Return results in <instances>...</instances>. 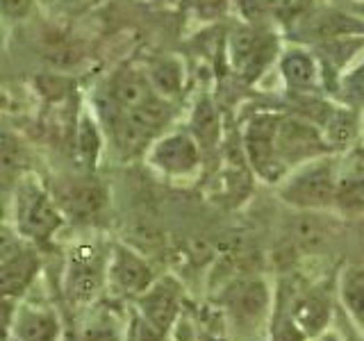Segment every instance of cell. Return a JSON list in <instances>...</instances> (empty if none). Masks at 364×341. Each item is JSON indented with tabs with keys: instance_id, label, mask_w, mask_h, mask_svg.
I'll list each match as a JSON object with an SVG mask.
<instances>
[{
	"instance_id": "cell-33",
	"label": "cell",
	"mask_w": 364,
	"mask_h": 341,
	"mask_svg": "<svg viewBox=\"0 0 364 341\" xmlns=\"http://www.w3.org/2000/svg\"><path fill=\"white\" fill-rule=\"evenodd\" d=\"M346 87H348V94L350 96H355L358 100L364 102V64L360 68H355L353 73H348Z\"/></svg>"
},
{
	"instance_id": "cell-19",
	"label": "cell",
	"mask_w": 364,
	"mask_h": 341,
	"mask_svg": "<svg viewBox=\"0 0 364 341\" xmlns=\"http://www.w3.org/2000/svg\"><path fill=\"white\" fill-rule=\"evenodd\" d=\"M362 23L353 21L337 11H321L314 18H307L303 26V34H307L314 41H333L339 37H355L362 32Z\"/></svg>"
},
{
	"instance_id": "cell-17",
	"label": "cell",
	"mask_w": 364,
	"mask_h": 341,
	"mask_svg": "<svg viewBox=\"0 0 364 341\" xmlns=\"http://www.w3.org/2000/svg\"><path fill=\"white\" fill-rule=\"evenodd\" d=\"M333 210L346 216V219H360V216H364V170L360 166L339 170Z\"/></svg>"
},
{
	"instance_id": "cell-6",
	"label": "cell",
	"mask_w": 364,
	"mask_h": 341,
	"mask_svg": "<svg viewBox=\"0 0 364 341\" xmlns=\"http://www.w3.org/2000/svg\"><path fill=\"white\" fill-rule=\"evenodd\" d=\"M200 144L191 132L159 134L146 151V162L166 178H189L200 168Z\"/></svg>"
},
{
	"instance_id": "cell-32",
	"label": "cell",
	"mask_w": 364,
	"mask_h": 341,
	"mask_svg": "<svg viewBox=\"0 0 364 341\" xmlns=\"http://www.w3.org/2000/svg\"><path fill=\"white\" fill-rule=\"evenodd\" d=\"M80 341H121V335L109 323H94L82 330Z\"/></svg>"
},
{
	"instance_id": "cell-11",
	"label": "cell",
	"mask_w": 364,
	"mask_h": 341,
	"mask_svg": "<svg viewBox=\"0 0 364 341\" xmlns=\"http://www.w3.org/2000/svg\"><path fill=\"white\" fill-rule=\"evenodd\" d=\"M159 94L153 89L151 77L144 68L136 66H121L114 71L107 82V96L100 109H114V112H130L136 107H144Z\"/></svg>"
},
{
	"instance_id": "cell-4",
	"label": "cell",
	"mask_w": 364,
	"mask_h": 341,
	"mask_svg": "<svg viewBox=\"0 0 364 341\" xmlns=\"http://www.w3.org/2000/svg\"><path fill=\"white\" fill-rule=\"evenodd\" d=\"M276 151L284 175L294 168L312 162V159L335 155L333 148L328 146L321 128L310 119L301 117V114H280Z\"/></svg>"
},
{
	"instance_id": "cell-22",
	"label": "cell",
	"mask_w": 364,
	"mask_h": 341,
	"mask_svg": "<svg viewBox=\"0 0 364 341\" xmlns=\"http://www.w3.org/2000/svg\"><path fill=\"white\" fill-rule=\"evenodd\" d=\"M146 73L151 77L153 89L166 100L176 98L182 91V85H185V68H182V64L176 57H159V60H153L148 64Z\"/></svg>"
},
{
	"instance_id": "cell-20",
	"label": "cell",
	"mask_w": 364,
	"mask_h": 341,
	"mask_svg": "<svg viewBox=\"0 0 364 341\" xmlns=\"http://www.w3.org/2000/svg\"><path fill=\"white\" fill-rule=\"evenodd\" d=\"M339 301L344 307L346 316L364 330V269L362 266H348L339 276Z\"/></svg>"
},
{
	"instance_id": "cell-5",
	"label": "cell",
	"mask_w": 364,
	"mask_h": 341,
	"mask_svg": "<svg viewBox=\"0 0 364 341\" xmlns=\"http://www.w3.org/2000/svg\"><path fill=\"white\" fill-rule=\"evenodd\" d=\"M278 123H280L278 112H257L255 117L248 119L242 136L246 162L262 180L271 182V185L284 178V170L278 162V151H276Z\"/></svg>"
},
{
	"instance_id": "cell-15",
	"label": "cell",
	"mask_w": 364,
	"mask_h": 341,
	"mask_svg": "<svg viewBox=\"0 0 364 341\" xmlns=\"http://www.w3.org/2000/svg\"><path fill=\"white\" fill-rule=\"evenodd\" d=\"M62 323L48 307L18 305L11 341H60Z\"/></svg>"
},
{
	"instance_id": "cell-1",
	"label": "cell",
	"mask_w": 364,
	"mask_h": 341,
	"mask_svg": "<svg viewBox=\"0 0 364 341\" xmlns=\"http://www.w3.org/2000/svg\"><path fill=\"white\" fill-rule=\"evenodd\" d=\"M11 216L16 232L30 244L50 242L66 221L53 191L46 189L43 182L34 175H21L14 185Z\"/></svg>"
},
{
	"instance_id": "cell-2",
	"label": "cell",
	"mask_w": 364,
	"mask_h": 341,
	"mask_svg": "<svg viewBox=\"0 0 364 341\" xmlns=\"http://www.w3.org/2000/svg\"><path fill=\"white\" fill-rule=\"evenodd\" d=\"M337 175L339 166L333 155L312 159L280 180L278 196L299 212H330L335 207Z\"/></svg>"
},
{
	"instance_id": "cell-25",
	"label": "cell",
	"mask_w": 364,
	"mask_h": 341,
	"mask_svg": "<svg viewBox=\"0 0 364 341\" xmlns=\"http://www.w3.org/2000/svg\"><path fill=\"white\" fill-rule=\"evenodd\" d=\"M269 341H307L305 332L294 323V318L289 316L287 307H278V312L271 318V332Z\"/></svg>"
},
{
	"instance_id": "cell-18",
	"label": "cell",
	"mask_w": 364,
	"mask_h": 341,
	"mask_svg": "<svg viewBox=\"0 0 364 341\" xmlns=\"http://www.w3.org/2000/svg\"><path fill=\"white\" fill-rule=\"evenodd\" d=\"M318 128H321L328 146L337 153V151H344V148H348L353 141H355L358 132L362 130V123L358 121V114L353 109L330 105L326 119L321 121Z\"/></svg>"
},
{
	"instance_id": "cell-30",
	"label": "cell",
	"mask_w": 364,
	"mask_h": 341,
	"mask_svg": "<svg viewBox=\"0 0 364 341\" xmlns=\"http://www.w3.org/2000/svg\"><path fill=\"white\" fill-rule=\"evenodd\" d=\"M34 0H0V16L7 21H23L32 14Z\"/></svg>"
},
{
	"instance_id": "cell-9",
	"label": "cell",
	"mask_w": 364,
	"mask_h": 341,
	"mask_svg": "<svg viewBox=\"0 0 364 341\" xmlns=\"http://www.w3.org/2000/svg\"><path fill=\"white\" fill-rule=\"evenodd\" d=\"M62 214L73 221H91L107 207V189L96 178H73L53 191Z\"/></svg>"
},
{
	"instance_id": "cell-28",
	"label": "cell",
	"mask_w": 364,
	"mask_h": 341,
	"mask_svg": "<svg viewBox=\"0 0 364 341\" xmlns=\"http://www.w3.org/2000/svg\"><path fill=\"white\" fill-rule=\"evenodd\" d=\"M166 337H168V335L159 332V330L148 323L141 314H136V316L132 318L128 341H166Z\"/></svg>"
},
{
	"instance_id": "cell-27",
	"label": "cell",
	"mask_w": 364,
	"mask_h": 341,
	"mask_svg": "<svg viewBox=\"0 0 364 341\" xmlns=\"http://www.w3.org/2000/svg\"><path fill=\"white\" fill-rule=\"evenodd\" d=\"M191 5L200 21L212 23V21H219L228 14L230 0H191Z\"/></svg>"
},
{
	"instance_id": "cell-7",
	"label": "cell",
	"mask_w": 364,
	"mask_h": 341,
	"mask_svg": "<svg viewBox=\"0 0 364 341\" xmlns=\"http://www.w3.org/2000/svg\"><path fill=\"white\" fill-rule=\"evenodd\" d=\"M153 282V269L139 253H134L125 244H114L105 269V287L112 291V296L139 298Z\"/></svg>"
},
{
	"instance_id": "cell-37",
	"label": "cell",
	"mask_w": 364,
	"mask_h": 341,
	"mask_svg": "<svg viewBox=\"0 0 364 341\" xmlns=\"http://www.w3.org/2000/svg\"><path fill=\"white\" fill-rule=\"evenodd\" d=\"M362 130H364V119H362Z\"/></svg>"
},
{
	"instance_id": "cell-8",
	"label": "cell",
	"mask_w": 364,
	"mask_h": 341,
	"mask_svg": "<svg viewBox=\"0 0 364 341\" xmlns=\"http://www.w3.org/2000/svg\"><path fill=\"white\" fill-rule=\"evenodd\" d=\"M278 55V41L271 32L244 26L232 32L230 37V62L235 71L253 82L257 75L269 66V62Z\"/></svg>"
},
{
	"instance_id": "cell-24",
	"label": "cell",
	"mask_w": 364,
	"mask_h": 341,
	"mask_svg": "<svg viewBox=\"0 0 364 341\" xmlns=\"http://www.w3.org/2000/svg\"><path fill=\"white\" fill-rule=\"evenodd\" d=\"M328 239V230L323 221L314 219V216H310V219H305L299 223V230L294 232V244L303 248V250H316L321 248L326 244Z\"/></svg>"
},
{
	"instance_id": "cell-12",
	"label": "cell",
	"mask_w": 364,
	"mask_h": 341,
	"mask_svg": "<svg viewBox=\"0 0 364 341\" xmlns=\"http://www.w3.org/2000/svg\"><path fill=\"white\" fill-rule=\"evenodd\" d=\"M294 323L299 325L307 339L323 335L333 323L335 307H333V291L328 284H316V287L301 291L287 307Z\"/></svg>"
},
{
	"instance_id": "cell-31",
	"label": "cell",
	"mask_w": 364,
	"mask_h": 341,
	"mask_svg": "<svg viewBox=\"0 0 364 341\" xmlns=\"http://www.w3.org/2000/svg\"><path fill=\"white\" fill-rule=\"evenodd\" d=\"M18 305L14 298H0V341H11V328H14Z\"/></svg>"
},
{
	"instance_id": "cell-23",
	"label": "cell",
	"mask_w": 364,
	"mask_h": 341,
	"mask_svg": "<svg viewBox=\"0 0 364 341\" xmlns=\"http://www.w3.org/2000/svg\"><path fill=\"white\" fill-rule=\"evenodd\" d=\"M75 148H77V157L82 159V164L87 168H94L102 151V132L98 128V123L91 119L89 114H82L77 121Z\"/></svg>"
},
{
	"instance_id": "cell-34",
	"label": "cell",
	"mask_w": 364,
	"mask_h": 341,
	"mask_svg": "<svg viewBox=\"0 0 364 341\" xmlns=\"http://www.w3.org/2000/svg\"><path fill=\"white\" fill-rule=\"evenodd\" d=\"M341 335H344L346 341H364V335L360 332V328L355 323L350 325V318L344 323V328H341Z\"/></svg>"
},
{
	"instance_id": "cell-35",
	"label": "cell",
	"mask_w": 364,
	"mask_h": 341,
	"mask_svg": "<svg viewBox=\"0 0 364 341\" xmlns=\"http://www.w3.org/2000/svg\"><path fill=\"white\" fill-rule=\"evenodd\" d=\"M310 341H346V339H344V335H341V332H335V330H326L323 335H318V337H314Z\"/></svg>"
},
{
	"instance_id": "cell-36",
	"label": "cell",
	"mask_w": 364,
	"mask_h": 341,
	"mask_svg": "<svg viewBox=\"0 0 364 341\" xmlns=\"http://www.w3.org/2000/svg\"><path fill=\"white\" fill-rule=\"evenodd\" d=\"M7 212H9L7 200H5V196H3V191H0V225H5V221H7Z\"/></svg>"
},
{
	"instance_id": "cell-3",
	"label": "cell",
	"mask_w": 364,
	"mask_h": 341,
	"mask_svg": "<svg viewBox=\"0 0 364 341\" xmlns=\"http://www.w3.org/2000/svg\"><path fill=\"white\" fill-rule=\"evenodd\" d=\"M219 303L230 323L248 335L273 318V293L269 282L259 276H242L230 280L223 287Z\"/></svg>"
},
{
	"instance_id": "cell-13",
	"label": "cell",
	"mask_w": 364,
	"mask_h": 341,
	"mask_svg": "<svg viewBox=\"0 0 364 341\" xmlns=\"http://www.w3.org/2000/svg\"><path fill=\"white\" fill-rule=\"evenodd\" d=\"M105 269L94 248H80L66 271V293L77 305H87L105 287Z\"/></svg>"
},
{
	"instance_id": "cell-10",
	"label": "cell",
	"mask_w": 364,
	"mask_h": 341,
	"mask_svg": "<svg viewBox=\"0 0 364 341\" xmlns=\"http://www.w3.org/2000/svg\"><path fill=\"white\" fill-rule=\"evenodd\" d=\"M136 301V314H141L148 323L159 332L168 335L176 328L182 314V287L176 278H155Z\"/></svg>"
},
{
	"instance_id": "cell-16",
	"label": "cell",
	"mask_w": 364,
	"mask_h": 341,
	"mask_svg": "<svg viewBox=\"0 0 364 341\" xmlns=\"http://www.w3.org/2000/svg\"><path fill=\"white\" fill-rule=\"evenodd\" d=\"M280 75L296 94H312L318 85V66L316 60L305 50H289L280 57Z\"/></svg>"
},
{
	"instance_id": "cell-14",
	"label": "cell",
	"mask_w": 364,
	"mask_h": 341,
	"mask_svg": "<svg viewBox=\"0 0 364 341\" xmlns=\"http://www.w3.org/2000/svg\"><path fill=\"white\" fill-rule=\"evenodd\" d=\"M41 271L39 255L30 248H21L18 253L0 261V298L18 301Z\"/></svg>"
},
{
	"instance_id": "cell-29",
	"label": "cell",
	"mask_w": 364,
	"mask_h": 341,
	"mask_svg": "<svg viewBox=\"0 0 364 341\" xmlns=\"http://www.w3.org/2000/svg\"><path fill=\"white\" fill-rule=\"evenodd\" d=\"M23 246V237L16 232V227H9L7 223L0 225V261L18 253Z\"/></svg>"
},
{
	"instance_id": "cell-21",
	"label": "cell",
	"mask_w": 364,
	"mask_h": 341,
	"mask_svg": "<svg viewBox=\"0 0 364 341\" xmlns=\"http://www.w3.org/2000/svg\"><path fill=\"white\" fill-rule=\"evenodd\" d=\"M189 132L193 134V139L200 144V148H214L221 139V119L219 109H216L214 100L210 96H200L196 100L191 112V123Z\"/></svg>"
},
{
	"instance_id": "cell-26",
	"label": "cell",
	"mask_w": 364,
	"mask_h": 341,
	"mask_svg": "<svg viewBox=\"0 0 364 341\" xmlns=\"http://www.w3.org/2000/svg\"><path fill=\"white\" fill-rule=\"evenodd\" d=\"M21 180L16 151L7 144H0V185H16Z\"/></svg>"
}]
</instances>
